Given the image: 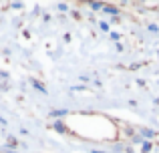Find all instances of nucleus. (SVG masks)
I'll return each mask as SVG.
<instances>
[]
</instances>
